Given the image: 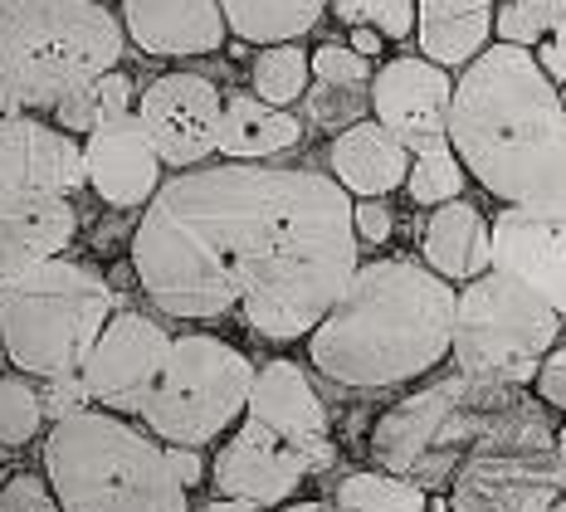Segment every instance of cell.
<instances>
[{"label": "cell", "mask_w": 566, "mask_h": 512, "mask_svg": "<svg viewBox=\"0 0 566 512\" xmlns=\"http://www.w3.org/2000/svg\"><path fill=\"white\" fill-rule=\"evenodd\" d=\"M133 269L167 317L240 307L269 342L308 337L357 273L352 196L289 166H196L147 200Z\"/></svg>", "instance_id": "obj_1"}, {"label": "cell", "mask_w": 566, "mask_h": 512, "mask_svg": "<svg viewBox=\"0 0 566 512\" xmlns=\"http://www.w3.org/2000/svg\"><path fill=\"white\" fill-rule=\"evenodd\" d=\"M450 151L509 206H566V98L533 50L489 44L450 93Z\"/></svg>", "instance_id": "obj_2"}, {"label": "cell", "mask_w": 566, "mask_h": 512, "mask_svg": "<svg viewBox=\"0 0 566 512\" xmlns=\"http://www.w3.org/2000/svg\"><path fill=\"white\" fill-rule=\"evenodd\" d=\"M454 327V289L410 259L357 264L342 297L313 327V366L337 386L381 390L444 362Z\"/></svg>", "instance_id": "obj_3"}, {"label": "cell", "mask_w": 566, "mask_h": 512, "mask_svg": "<svg viewBox=\"0 0 566 512\" xmlns=\"http://www.w3.org/2000/svg\"><path fill=\"white\" fill-rule=\"evenodd\" d=\"M123 40L117 15L98 0H0V83L25 113H54L113 74Z\"/></svg>", "instance_id": "obj_4"}, {"label": "cell", "mask_w": 566, "mask_h": 512, "mask_svg": "<svg viewBox=\"0 0 566 512\" xmlns=\"http://www.w3.org/2000/svg\"><path fill=\"white\" fill-rule=\"evenodd\" d=\"M44 469L59 512H191L167 449L108 410H84L54 425Z\"/></svg>", "instance_id": "obj_5"}, {"label": "cell", "mask_w": 566, "mask_h": 512, "mask_svg": "<svg viewBox=\"0 0 566 512\" xmlns=\"http://www.w3.org/2000/svg\"><path fill=\"white\" fill-rule=\"evenodd\" d=\"M113 313L117 293L74 259H50L0 279V347L40 380L78 372Z\"/></svg>", "instance_id": "obj_6"}, {"label": "cell", "mask_w": 566, "mask_h": 512, "mask_svg": "<svg viewBox=\"0 0 566 512\" xmlns=\"http://www.w3.org/2000/svg\"><path fill=\"white\" fill-rule=\"evenodd\" d=\"M509 400L513 390H483L464 376H444L376 420L371 459L391 479H406L416 488H450L464 454L474 449L483 420Z\"/></svg>", "instance_id": "obj_7"}, {"label": "cell", "mask_w": 566, "mask_h": 512, "mask_svg": "<svg viewBox=\"0 0 566 512\" xmlns=\"http://www.w3.org/2000/svg\"><path fill=\"white\" fill-rule=\"evenodd\" d=\"M562 503L557 430L533 400H509L483 420L450 483L454 512H547Z\"/></svg>", "instance_id": "obj_8"}, {"label": "cell", "mask_w": 566, "mask_h": 512, "mask_svg": "<svg viewBox=\"0 0 566 512\" xmlns=\"http://www.w3.org/2000/svg\"><path fill=\"white\" fill-rule=\"evenodd\" d=\"M562 317L542 307L533 293L517 283L483 273L454 293V327H450V356L459 376L483 390H517L537 376L547 352L557 347Z\"/></svg>", "instance_id": "obj_9"}, {"label": "cell", "mask_w": 566, "mask_h": 512, "mask_svg": "<svg viewBox=\"0 0 566 512\" xmlns=\"http://www.w3.org/2000/svg\"><path fill=\"white\" fill-rule=\"evenodd\" d=\"M250 380H254L250 356L234 352L230 342L206 337V332L176 337L157 386L142 405V420L151 425V435L176 449L210 445L244 410Z\"/></svg>", "instance_id": "obj_10"}, {"label": "cell", "mask_w": 566, "mask_h": 512, "mask_svg": "<svg viewBox=\"0 0 566 512\" xmlns=\"http://www.w3.org/2000/svg\"><path fill=\"white\" fill-rule=\"evenodd\" d=\"M489 273L566 317V206H509L489 220Z\"/></svg>", "instance_id": "obj_11"}, {"label": "cell", "mask_w": 566, "mask_h": 512, "mask_svg": "<svg viewBox=\"0 0 566 512\" xmlns=\"http://www.w3.org/2000/svg\"><path fill=\"white\" fill-rule=\"evenodd\" d=\"M220 88L206 74H161L137 98V123L161 166L196 171L220 142Z\"/></svg>", "instance_id": "obj_12"}, {"label": "cell", "mask_w": 566, "mask_h": 512, "mask_svg": "<svg viewBox=\"0 0 566 512\" xmlns=\"http://www.w3.org/2000/svg\"><path fill=\"white\" fill-rule=\"evenodd\" d=\"M450 93L454 79L430 59H391L371 74V123L386 127L410 157L450 147Z\"/></svg>", "instance_id": "obj_13"}, {"label": "cell", "mask_w": 566, "mask_h": 512, "mask_svg": "<svg viewBox=\"0 0 566 512\" xmlns=\"http://www.w3.org/2000/svg\"><path fill=\"white\" fill-rule=\"evenodd\" d=\"M167 352H171V337L151 323V317L113 313L108 327L93 342L88 362L78 366V376H84V386H88V400L103 405V410H117V415L123 410L142 415L161 366H167Z\"/></svg>", "instance_id": "obj_14"}, {"label": "cell", "mask_w": 566, "mask_h": 512, "mask_svg": "<svg viewBox=\"0 0 566 512\" xmlns=\"http://www.w3.org/2000/svg\"><path fill=\"white\" fill-rule=\"evenodd\" d=\"M254 425H264L269 435H279L293 454L303 459L308 473H323L337 459L333 435H327V410L317 400V390L308 386L303 366L293 362H269L259 366L250 380V400H244Z\"/></svg>", "instance_id": "obj_15"}, {"label": "cell", "mask_w": 566, "mask_h": 512, "mask_svg": "<svg viewBox=\"0 0 566 512\" xmlns=\"http://www.w3.org/2000/svg\"><path fill=\"white\" fill-rule=\"evenodd\" d=\"M308 479L303 459L283 445L279 435H269L264 425L244 420L234 439L216 454V488L220 498H234V503L250 508H279L293 498V488Z\"/></svg>", "instance_id": "obj_16"}, {"label": "cell", "mask_w": 566, "mask_h": 512, "mask_svg": "<svg viewBox=\"0 0 566 512\" xmlns=\"http://www.w3.org/2000/svg\"><path fill=\"white\" fill-rule=\"evenodd\" d=\"M78 186H88L84 147L69 133L30 113L0 127V190H40V196L69 200V190Z\"/></svg>", "instance_id": "obj_17"}, {"label": "cell", "mask_w": 566, "mask_h": 512, "mask_svg": "<svg viewBox=\"0 0 566 512\" xmlns=\"http://www.w3.org/2000/svg\"><path fill=\"white\" fill-rule=\"evenodd\" d=\"M84 181L117 210L147 206L161 190V161L133 113L98 127V133L84 142Z\"/></svg>", "instance_id": "obj_18"}, {"label": "cell", "mask_w": 566, "mask_h": 512, "mask_svg": "<svg viewBox=\"0 0 566 512\" xmlns=\"http://www.w3.org/2000/svg\"><path fill=\"white\" fill-rule=\"evenodd\" d=\"M123 34L142 54L191 59L216 54L226 44V15L220 0H123Z\"/></svg>", "instance_id": "obj_19"}, {"label": "cell", "mask_w": 566, "mask_h": 512, "mask_svg": "<svg viewBox=\"0 0 566 512\" xmlns=\"http://www.w3.org/2000/svg\"><path fill=\"white\" fill-rule=\"evenodd\" d=\"M78 234V216L64 196L0 190V279L59 259Z\"/></svg>", "instance_id": "obj_20"}, {"label": "cell", "mask_w": 566, "mask_h": 512, "mask_svg": "<svg viewBox=\"0 0 566 512\" xmlns=\"http://www.w3.org/2000/svg\"><path fill=\"white\" fill-rule=\"evenodd\" d=\"M327 166H333L337 190H347V196H357V200H381L386 190L406 186L410 151L400 147L386 127H376L371 117H361V123L342 127L333 137Z\"/></svg>", "instance_id": "obj_21"}, {"label": "cell", "mask_w": 566, "mask_h": 512, "mask_svg": "<svg viewBox=\"0 0 566 512\" xmlns=\"http://www.w3.org/2000/svg\"><path fill=\"white\" fill-rule=\"evenodd\" d=\"M493 0H416V40L420 59L434 69H459L489 50Z\"/></svg>", "instance_id": "obj_22"}, {"label": "cell", "mask_w": 566, "mask_h": 512, "mask_svg": "<svg viewBox=\"0 0 566 512\" xmlns=\"http://www.w3.org/2000/svg\"><path fill=\"white\" fill-rule=\"evenodd\" d=\"M424 269L444 283H474L489 273V220L469 200H450L424 224Z\"/></svg>", "instance_id": "obj_23"}, {"label": "cell", "mask_w": 566, "mask_h": 512, "mask_svg": "<svg viewBox=\"0 0 566 512\" xmlns=\"http://www.w3.org/2000/svg\"><path fill=\"white\" fill-rule=\"evenodd\" d=\"M303 142V123L283 108H269V103L250 98V93H234L220 108V142L216 151H226V161L240 166H259L264 157H279V151L298 147Z\"/></svg>", "instance_id": "obj_24"}, {"label": "cell", "mask_w": 566, "mask_h": 512, "mask_svg": "<svg viewBox=\"0 0 566 512\" xmlns=\"http://www.w3.org/2000/svg\"><path fill=\"white\" fill-rule=\"evenodd\" d=\"M327 0H220L226 30H234L244 44H298L317 20H323Z\"/></svg>", "instance_id": "obj_25"}, {"label": "cell", "mask_w": 566, "mask_h": 512, "mask_svg": "<svg viewBox=\"0 0 566 512\" xmlns=\"http://www.w3.org/2000/svg\"><path fill=\"white\" fill-rule=\"evenodd\" d=\"M133 113V79L123 74V69H113V74H103V79H93L88 88H78L74 98H64L54 108V123H59V133H69V137H93L98 127H108L117 123V117H127Z\"/></svg>", "instance_id": "obj_26"}, {"label": "cell", "mask_w": 566, "mask_h": 512, "mask_svg": "<svg viewBox=\"0 0 566 512\" xmlns=\"http://www.w3.org/2000/svg\"><path fill=\"white\" fill-rule=\"evenodd\" d=\"M337 512H430V493L391 473H347L333 493Z\"/></svg>", "instance_id": "obj_27"}, {"label": "cell", "mask_w": 566, "mask_h": 512, "mask_svg": "<svg viewBox=\"0 0 566 512\" xmlns=\"http://www.w3.org/2000/svg\"><path fill=\"white\" fill-rule=\"evenodd\" d=\"M308 79H313L308 50H298V44H274V50H264L250 69L254 98L269 103V108H283V113H289V103H298L303 93H308Z\"/></svg>", "instance_id": "obj_28"}, {"label": "cell", "mask_w": 566, "mask_h": 512, "mask_svg": "<svg viewBox=\"0 0 566 512\" xmlns=\"http://www.w3.org/2000/svg\"><path fill=\"white\" fill-rule=\"evenodd\" d=\"M566 0H503L493 10V30H499V44H513V50H527V44H542L552 34V25L562 20Z\"/></svg>", "instance_id": "obj_29"}, {"label": "cell", "mask_w": 566, "mask_h": 512, "mask_svg": "<svg viewBox=\"0 0 566 512\" xmlns=\"http://www.w3.org/2000/svg\"><path fill=\"white\" fill-rule=\"evenodd\" d=\"M464 166H459V157L450 147L444 151H430V157H410V171H406V190L416 206H450V200H459V190H464Z\"/></svg>", "instance_id": "obj_30"}, {"label": "cell", "mask_w": 566, "mask_h": 512, "mask_svg": "<svg viewBox=\"0 0 566 512\" xmlns=\"http://www.w3.org/2000/svg\"><path fill=\"white\" fill-rule=\"evenodd\" d=\"M333 15L352 30H376L381 40L416 34V0H327Z\"/></svg>", "instance_id": "obj_31"}, {"label": "cell", "mask_w": 566, "mask_h": 512, "mask_svg": "<svg viewBox=\"0 0 566 512\" xmlns=\"http://www.w3.org/2000/svg\"><path fill=\"white\" fill-rule=\"evenodd\" d=\"M40 420V390L25 376H0V445H30Z\"/></svg>", "instance_id": "obj_32"}, {"label": "cell", "mask_w": 566, "mask_h": 512, "mask_svg": "<svg viewBox=\"0 0 566 512\" xmlns=\"http://www.w3.org/2000/svg\"><path fill=\"white\" fill-rule=\"evenodd\" d=\"M308 74L323 88H367L371 64L361 54H352L347 44H323L317 54H308Z\"/></svg>", "instance_id": "obj_33"}, {"label": "cell", "mask_w": 566, "mask_h": 512, "mask_svg": "<svg viewBox=\"0 0 566 512\" xmlns=\"http://www.w3.org/2000/svg\"><path fill=\"white\" fill-rule=\"evenodd\" d=\"M88 405L93 400H88V386H84V376H78V372L54 376V380H44V386H40V415H44V420H54V425L84 415Z\"/></svg>", "instance_id": "obj_34"}, {"label": "cell", "mask_w": 566, "mask_h": 512, "mask_svg": "<svg viewBox=\"0 0 566 512\" xmlns=\"http://www.w3.org/2000/svg\"><path fill=\"white\" fill-rule=\"evenodd\" d=\"M361 88H323V83H317L313 88V98H308V108H313V123H323V127H337V123H361Z\"/></svg>", "instance_id": "obj_35"}, {"label": "cell", "mask_w": 566, "mask_h": 512, "mask_svg": "<svg viewBox=\"0 0 566 512\" xmlns=\"http://www.w3.org/2000/svg\"><path fill=\"white\" fill-rule=\"evenodd\" d=\"M0 512H59L50 483H40L34 473H15L0 488Z\"/></svg>", "instance_id": "obj_36"}, {"label": "cell", "mask_w": 566, "mask_h": 512, "mask_svg": "<svg viewBox=\"0 0 566 512\" xmlns=\"http://www.w3.org/2000/svg\"><path fill=\"white\" fill-rule=\"evenodd\" d=\"M391 230H396V220H391V210H386L381 200H352V234H357V240L386 244L391 240Z\"/></svg>", "instance_id": "obj_37"}, {"label": "cell", "mask_w": 566, "mask_h": 512, "mask_svg": "<svg viewBox=\"0 0 566 512\" xmlns=\"http://www.w3.org/2000/svg\"><path fill=\"white\" fill-rule=\"evenodd\" d=\"M533 386H537L542 405H557V410H566V347H552L547 352V362L537 366Z\"/></svg>", "instance_id": "obj_38"}, {"label": "cell", "mask_w": 566, "mask_h": 512, "mask_svg": "<svg viewBox=\"0 0 566 512\" xmlns=\"http://www.w3.org/2000/svg\"><path fill=\"white\" fill-rule=\"evenodd\" d=\"M533 59H537V69H542V74H547L552 83H566V10H562L557 25H552L547 40L537 44Z\"/></svg>", "instance_id": "obj_39"}, {"label": "cell", "mask_w": 566, "mask_h": 512, "mask_svg": "<svg viewBox=\"0 0 566 512\" xmlns=\"http://www.w3.org/2000/svg\"><path fill=\"white\" fill-rule=\"evenodd\" d=\"M167 463H171V473L181 488H196L200 473H206V463H200L196 449H167Z\"/></svg>", "instance_id": "obj_40"}, {"label": "cell", "mask_w": 566, "mask_h": 512, "mask_svg": "<svg viewBox=\"0 0 566 512\" xmlns=\"http://www.w3.org/2000/svg\"><path fill=\"white\" fill-rule=\"evenodd\" d=\"M347 50H352V54H361V59L371 64V59L386 50V40H381L376 30H352V44H347Z\"/></svg>", "instance_id": "obj_41"}, {"label": "cell", "mask_w": 566, "mask_h": 512, "mask_svg": "<svg viewBox=\"0 0 566 512\" xmlns=\"http://www.w3.org/2000/svg\"><path fill=\"white\" fill-rule=\"evenodd\" d=\"M15 117H25V108H20V103L6 93V83H0V127H6V123H15Z\"/></svg>", "instance_id": "obj_42"}, {"label": "cell", "mask_w": 566, "mask_h": 512, "mask_svg": "<svg viewBox=\"0 0 566 512\" xmlns=\"http://www.w3.org/2000/svg\"><path fill=\"white\" fill-rule=\"evenodd\" d=\"M557 483H562V498H566V425L557 430Z\"/></svg>", "instance_id": "obj_43"}, {"label": "cell", "mask_w": 566, "mask_h": 512, "mask_svg": "<svg viewBox=\"0 0 566 512\" xmlns=\"http://www.w3.org/2000/svg\"><path fill=\"white\" fill-rule=\"evenodd\" d=\"M200 512H259V508H250V503H234V498H220V503H206Z\"/></svg>", "instance_id": "obj_44"}, {"label": "cell", "mask_w": 566, "mask_h": 512, "mask_svg": "<svg viewBox=\"0 0 566 512\" xmlns=\"http://www.w3.org/2000/svg\"><path fill=\"white\" fill-rule=\"evenodd\" d=\"M283 512H337L333 503H293V508H283Z\"/></svg>", "instance_id": "obj_45"}, {"label": "cell", "mask_w": 566, "mask_h": 512, "mask_svg": "<svg viewBox=\"0 0 566 512\" xmlns=\"http://www.w3.org/2000/svg\"><path fill=\"white\" fill-rule=\"evenodd\" d=\"M547 512H566V503H557V508H547Z\"/></svg>", "instance_id": "obj_46"}, {"label": "cell", "mask_w": 566, "mask_h": 512, "mask_svg": "<svg viewBox=\"0 0 566 512\" xmlns=\"http://www.w3.org/2000/svg\"><path fill=\"white\" fill-rule=\"evenodd\" d=\"M0 362H6V347H0Z\"/></svg>", "instance_id": "obj_47"}, {"label": "cell", "mask_w": 566, "mask_h": 512, "mask_svg": "<svg viewBox=\"0 0 566 512\" xmlns=\"http://www.w3.org/2000/svg\"><path fill=\"white\" fill-rule=\"evenodd\" d=\"M98 6H103V0H98Z\"/></svg>", "instance_id": "obj_48"}]
</instances>
